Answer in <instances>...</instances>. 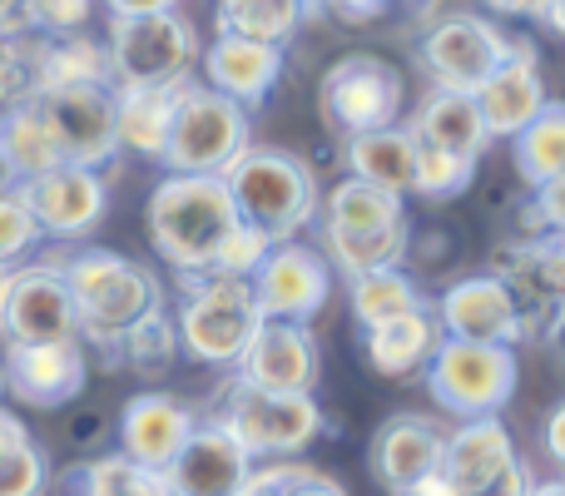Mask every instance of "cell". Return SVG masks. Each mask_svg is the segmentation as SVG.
<instances>
[{
  "mask_svg": "<svg viewBox=\"0 0 565 496\" xmlns=\"http://www.w3.org/2000/svg\"><path fill=\"white\" fill-rule=\"evenodd\" d=\"M507 55L511 35L477 10L437 15L417 40V65L427 70L431 89H457V95H477Z\"/></svg>",
  "mask_w": 565,
  "mask_h": 496,
  "instance_id": "cell-11",
  "label": "cell"
},
{
  "mask_svg": "<svg viewBox=\"0 0 565 496\" xmlns=\"http://www.w3.org/2000/svg\"><path fill=\"white\" fill-rule=\"evenodd\" d=\"M109 20H129V15H159V10H179V0H105Z\"/></svg>",
  "mask_w": 565,
  "mask_h": 496,
  "instance_id": "cell-48",
  "label": "cell"
},
{
  "mask_svg": "<svg viewBox=\"0 0 565 496\" xmlns=\"http://www.w3.org/2000/svg\"><path fill=\"white\" fill-rule=\"evenodd\" d=\"M264 253H268V239L258 234V229L238 224L234 234L224 239V249H218L214 273H228V278H248V273L258 268V258H264Z\"/></svg>",
  "mask_w": 565,
  "mask_h": 496,
  "instance_id": "cell-42",
  "label": "cell"
},
{
  "mask_svg": "<svg viewBox=\"0 0 565 496\" xmlns=\"http://www.w3.org/2000/svg\"><path fill=\"white\" fill-rule=\"evenodd\" d=\"M0 408H6V378H0Z\"/></svg>",
  "mask_w": 565,
  "mask_h": 496,
  "instance_id": "cell-52",
  "label": "cell"
},
{
  "mask_svg": "<svg viewBox=\"0 0 565 496\" xmlns=\"http://www.w3.org/2000/svg\"><path fill=\"white\" fill-rule=\"evenodd\" d=\"M184 85H149V89H115V145L139 159H164L169 125Z\"/></svg>",
  "mask_w": 565,
  "mask_h": 496,
  "instance_id": "cell-27",
  "label": "cell"
},
{
  "mask_svg": "<svg viewBox=\"0 0 565 496\" xmlns=\"http://www.w3.org/2000/svg\"><path fill=\"white\" fill-rule=\"evenodd\" d=\"M60 155L55 145H50L45 125H40L35 105H10L0 109V175H6V184H25V179L45 175V169H55Z\"/></svg>",
  "mask_w": 565,
  "mask_h": 496,
  "instance_id": "cell-33",
  "label": "cell"
},
{
  "mask_svg": "<svg viewBox=\"0 0 565 496\" xmlns=\"http://www.w3.org/2000/svg\"><path fill=\"white\" fill-rule=\"evenodd\" d=\"M565 0H487V10H497V15H521V20H541V25L551 30V35H561L565 30V15H561Z\"/></svg>",
  "mask_w": 565,
  "mask_h": 496,
  "instance_id": "cell-44",
  "label": "cell"
},
{
  "mask_svg": "<svg viewBox=\"0 0 565 496\" xmlns=\"http://www.w3.org/2000/svg\"><path fill=\"white\" fill-rule=\"evenodd\" d=\"M145 224L159 258L179 278H194V273H214L218 249L238 229V214L228 204L224 179L164 175V184H154V194H149Z\"/></svg>",
  "mask_w": 565,
  "mask_h": 496,
  "instance_id": "cell-2",
  "label": "cell"
},
{
  "mask_svg": "<svg viewBox=\"0 0 565 496\" xmlns=\"http://www.w3.org/2000/svg\"><path fill=\"white\" fill-rule=\"evenodd\" d=\"M437 477L447 496H526L536 482L501 418H471L447 432Z\"/></svg>",
  "mask_w": 565,
  "mask_h": 496,
  "instance_id": "cell-10",
  "label": "cell"
},
{
  "mask_svg": "<svg viewBox=\"0 0 565 496\" xmlns=\"http://www.w3.org/2000/svg\"><path fill=\"white\" fill-rule=\"evenodd\" d=\"M441 447H447V428L427 412H397L377 428L372 437V472L392 496H412L422 482L437 477Z\"/></svg>",
  "mask_w": 565,
  "mask_h": 496,
  "instance_id": "cell-21",
  "label": "cell"
},
{
  "mask_svg": "<svg viewBox=\"0 0 565 496\" xmlns=\"http://www.w3.org/2000/svg\"><path fill=\"white\" fill-rule=\"evenodd\" d=\"M248 288H254L264 318L308 323L328 308L332 268L312 244H302V239H282V244H268V253L258 258V268L248 273Z\"/></svg>",
  "mask_w": 565,
  "mask_h": 496,
  "instance_id": "cell-14",
  "label": "cell"
},
{
  "mask_svg": "<svg viewBox=\"0 0 565 496\" xmlns=\"http://www.w3.org/2000/svg\"><path fill=\"white\" fill-rule=\"evenodd\" d=\"M258 462L238 447V437L218 418H199L179 457L164 467L169 496H238Z\"/></svg>",
  "mask_w": 565,
  "mask_h": 496,
  "instance_id": "cell-17",
  "label": "cell"
},
{
  "mask_svg": "<svg viewBox=\"0 0 565 496\" xmlns=\"http://www.w3.org/2000/svg\"><path fill=\"white\" fill-rule=\"evenodd\" d=\"M35 115L45 125L50 145H55L60 165L79 169H105L119 155L115 145V89L109 85H65V89H40Z\"/></svg>",
  "mask_w": 565,
  "mask_h": 496,
  "instance_id": "cell-13",
  "label": "cell"
},
{
  "mask_svg": "<svg viewBox=\"0 0 565 496\" xmlns=\"http://www.w3.org/2000/svg\"><path fill=\"white\" fill-rule=\"evenodd\" d=\"M308 10H318V0H308Z\"/></svg>",
  "mask_w": 565,
  "mask_h": 496,
  "instance_id": "cell-53",
  "label": "cell"
},
{
  "mask_svg": "<svg viewBox=\"0 0 565 496\" xmlns=\"http://www.w3.org/2000/svg\"><path fill=\"white\" fill-rule=\"evenodd\" d=\"M407 135L417 139V145L441 149V155H451V159H467V165H477L491 145L487 125H481V115H477V99L457 95V89H427V99H422L407 119Z\"/></svg>",
  "mask_w": 565,
  "mask_h": 496,
  "instance_id": "cell-24",
  "label": "cell"
},
{
  "mask_svg": "<svg viewBox=\"0 0 565 496\" xmlns=\"http://www.w3.org/2000/svg\"><path fill=\"white\" fill-rule=\"evenodd\" d=\"M119 362L135 368L139 378H159V372H169L179 362V328H174V313H169L164 303L145 308L135 323H129V333L119 338Z\"/></svg>",
  "mask_w": 565,
  "mask_h": 496,
  "instance_id": "cell-36",
  "label": "cell"
},
{
  "mask_svg": "<svg viewBox=\"0 0 565 496\" xmlns=\"http://www.w3.org/2000/svg\"><path fill=\"white\" fill-rule=\"evenodd\" d=\"M412 145H417V139H412ZM471 179H477V165L417 145V159H412V194L417 199H457Z\"/></svg>",
  "mask_w": 565,
  "mask_h": 496,
  "instance_id": "cell-39",
  "label": "cell"
},
{
  "mask_svg": "<svg viewBox=\"0 0 565 496\" xmlns=\"http://www.w3.org/2000/svg\"><path fill=\"white\" fill-rule=\"evenodd\" d=\"M0 278H6V268H0Z\"/></svg>",
  "mask_w": 565,
  "mask_h": 496,
  "instance_id": "cell-54",
  "label": "cell"
},
{
  "mask_svg": "<svg viewBox=\"0 0 565 496\" xmlns=\"http://www.w3.org/2000/svg\"><path fill=\"white\" fill-rule=\"evenodd\" d=\"M244 145H254V139H248V109H238L234 99L209 89L204 80H189V85L179 89L174 125H169V145H164L159 165H164L169 175L218 179Z\"/></svg>",
  "mask_w": 565,
  "mask_h": 496,
  "instance_id": "cell-6",
  "label": "cell"
},
{
  "mask_svg": "<svg viewBox=\"0 0 565 496\" xmlns=\"http://www.w3.org/2000/svg\"><path fill=\"white\" fill-rule=\"evenodd\" d=\"M511 159H516V175L526 179L531 189L551 184V179H565V105L551 99L516 139H511Z\"/></svg>",
  "mask_w": 565,
  "mask_h": 496,
  "instance_id": "cell-34",
  "label": "cell"
},
{
  "mask_svg": "<svg viewBox=\"0 0 565 496\" xmlns=\"http://www.w3.org/2000/svg\"><path fill=\"white\" fill-rule=\"evenodd\" d=\"M0 378L15 402L55 412L85 392L89 358L79 342H10L0 348Z\"/></svg>",
  "mask_w": 565,
  "mask_h": 496,
  "instance_id": "cell-16",
  "label": "cell"
},
{
  "mask_svg": "<svg viewBox=\"0 0 565 496\" xmlns=\"http://www.w3.org/2000/svg\"><path fill=\"white\" fill-rule=\"evenodd\" d=\"M318 338L308 323H278L264 318L254 333V342L238 358V382L264 392H312L318 388Z\"/></svg>",
  "mask_w": 565,
  "mask_h": 496,
  "instance_id": "cell-20",
  "label": "cell"
},
{
  "mask_svg": "<svg viewBox=\"0 0 565 496\" xmlns=\"http://www.w3.org/2000/svg\"><path fill=\"white\" fill-rule=\"evenodd\" d=\"M95 0H20V30L35 35H70V30H89Z\"/></svg>",
  "mask_w": 565,
  "mask_h": 496,
  "instance_id": "cell-40",
  "label": "cell"
},
{
  "mask_svg": "<svg viewBox=\"0 0 565 496\" xmlns=\"http://www.w3.org/2000/svg\"><path fill=\"white\" fill-rule=\"evenodd\" d=\"M477 115L487 125V139H516L541 109L551 105L546 75H541V55L531 40H511V55L487 75L477 89Z\"/></svg>",
  "mask_w": 565,
  "mask_h": 496,
  "instance_id": "cell-19",
  "label": "cell"
},
{
  "mask_svg": "<svg viewBox=\"0 0 565 496\" xmlns=\"http://www.w3.org/2000/svg\"><path fill=\"white\" fill-rule=\"evenodd\" d=\"M348 303L362 333L382 328V323L402 318L412 308H427L407 268H377V273H362V278H348Z\"/></svg>",
  "mask_w": 565,
  "mask_h": 496,
  "instance_id": "cell-35",
  "label": "cell"
},
{
  "mask_svg": "<svg viewBox=\"0 0 565 496\" xmlns=\"http://www.w3.org/2000/svg\"><path fill=\"white\" fill-rule=\"evenodd\" d=\"M199 70H204L209 89L234 99L238 109H258L282 80V50L258 45V40H238V35H214L209 50L199 55Z\"/></svg>",
  "mask_w": 565,
  "mask_h": 496,
  "instance_id": "cell-23",
  "label": "cell"
},
{
  "mask_svg": "<svg viewBox=\"0 0 565 496\" xmlns=\"http://www.w3.org/2000/svg\"><path fill=\"white\" fill-rule=\"evenodd\" d=\"M55 496H169L164 472H149L129 462L125 452H109L95 462H75L55 477Z\"/></svg>",
  "mask_w": 565,
  "mask_h": 496,
  "instance_id": "cell-30",
  "label": "cell"
},
{
  "mask_svg": "<svg viewBox=\"0 0 565 496\" xmlns=\"http://www.w3.org/2000/svg\"><path fill=\"white\" fill-rule=\"evenodd\" d=\"M218 179L228 189V204H234L238 224L258 229L268 244L298 239L318 219V204H322L318 175L298 155H288V149L244 145Z\"/></svg>",
  "mask_w": 565,
  "mask_h": 496,
  "instance_id": "cell-3",
  "label": "cell"
},
{
  "mask_svg": "<svg viewBox=\"0 0 565 496\" xmlns=\"http://www.w3.org/2000/svg\"><path fill=\"white\" fill-rule=\"evenodd\" d=\"M288 467H292V462H264V467H254V477H248V487L238 496H274L278 482L288 477Z\"/></svg>",
  "mask_w": 565,
  "mask_h": 496,
  "instance_id": "cell-47",
  "label": "cell"
},
{
  "mask_svg": "<svg viewBox=\"0 0 565 496\" xmlns=\"http://www.w3.org/2000/svg\"><path fill=\"white\" fill-rule=\"evenodd\" d=\"M179 352H189L204 368H238L244 348L254 342L258 323V298L248 288V278H228V273H194L179 278Z\"/></svg>",
  "mask_w": 565,
  "mask_h": 496,
  "instance_id": "cell-4",
  "label": "cell"
},
{
  "mask_svg": "<svg viewBox=\"0 0 565 496\" xmlns=\"http://www.w3.org/2000/svg\"><path fill=\"white\" fill-rule=\"evenodd\" d=\"M402 105H407V75H402L387 55L352 50V55L332 60V65L322 70L318 115H322V125L338 129L342 139L397 125Z\"/></svg>",
  "mask_w": 565,
  "mask_h": 496,
  "instance_id": "cell-8",
  "label": "cell"
},
{
  "mask_svg": "<svg viewBox=\"0 0 565 496\" xmlns=\"http://www.w3.org/2000/svg\"><path fill=\"white\" fill-rule=\"evenodd\" d=\"M437 342H441V328L431 318V308H412L402 318L382 323V328L362 333V358L382 378H412V372H422L431 362Z\"/></svg>",
  "mask_w": 565,
  "mask_h": 496,
  "instance_id": "cell-25",
  "label": "cell"
},
{
  "mask_svg": "<svg viewBox=\"0 0 565 496\" xmlns=\"http://www.w3.org/2000/svg\"><path fill=\"white\" fill-rule=\"evenodd\" d=\"M10 194L25 204V214L35 219L40 239H79L99 224L105 214V175L79 165H55L45 175L25 179V184H6Z\"/></svg>",
  "mask_w": 565,
  "mask_h": 496,
  "instance_id": "cell-15",
  "label": "cell"
},
{
  "mask_svg": "<svg viewBox=\"0 0 565 496\" xmlns=\"http://www.w3.org/2000/svg\"><path fill=\"white\" fill-rule=\"evenodd\" d=\"M10 342H79L75 303L55 258H25L0 278V348Z\"/></svg>",
  "mask_w": 565,
  "mask_h": 496,
  "instance_id": "cell-12",
  "label": "cell"
},
{
  "mask_svg": "<svg viewBox=\"0 0 565 496\" xmlns=\"http://www.w3.org/2000/svg\"><path fill=\"white\" fill-rule=\"evenodd\" d=\"M35 244H40L35 219L25 214V204H20L10 189H0V268L25 263L30 253H35Z\"/></svg>",
  "mask_w": 565,
  "mask_h": 496,
  "instance_id": "cell-41",
  "label": "cell"
},
{
  "mask_svg": "<svg viewBox=\"0 0 565 496\" xmlns=\"http://www.w3.org/2000/svg\"><path fill=\"white\" fill-rule=\"evenodd\" d=\"M45 487H50L45 452L35 447L25 422L0 408V496H45Z\"/></svg>",
  "mask_w": 565,
  "mask_h": 496,
  "instance_id": "cell-37",
  "label": "cell"
},
{
  "mask_svg": "<svg viewBox=\"0 0 565 496\" xmlns=\"http://www.w3.org/2000/svg\"><path fill=\"white\" fill-rule=\"evenodd\" d=\"M214 418L254 462H292L322 432V408L312 402V392H264L238 378L224 388Z\"/></svg>",
  "mask_w": 565,
  "mask_h": 496,
  "instance_id": "cell-7",
  "label": "cell"
},
{
  "mask_svg": "<svg viewBox=\"0 0 565 496\" xmlns=\"http://www.w3.org/2000/svg\"><path fill=\"white\" fill-rule=\"evenodd\" d=\"M412 159H417V145H412L407 125H387V129H367V135L342 139L348 175L372 189H387L397 199L412 194Z\"/></svg>",
  "mask_w": 565,
  "mask_h": 496,
  "instance_id": "cell-26",
  "label": "cell"
},
{
  "mask_svg": "<svg viewBox=\"0 0 565 496\" xmlns=\"http://www.w3.org/2000/svg\"><path fill=\"white\" fill-rule=\"evenodd\" d=\"M526 496H565V482L561 477H546V482H531Z\"/></svg>",
  "mask_w": 565,
  "mask_h": 496,
  "instance_id": "cell-51",
  "label": "cell"
},
{
  "mask_svg": "<svg viewBox=\"0 0 565 496\" xmlns=\"http://www.w3.org/2000/svg\"><path fill=\"white\" fill-rule=\"evenodd\" d=\"M407 249H412V224L392 229H367V234H332L322 229V258H328L332 273L342 278H362V273H377V268H402L407 263Z\"/></svg>",
  "mask_w": 565,
  "mask_h": 496,
  "instance_id": "cell-29",
  "label": "cell"
},
{
  "mask_svg": "<svg viewBox=\"0 0 565 496\" xmlns=\"http://www.w3.org/2000/svg\"><path fill=\"white\" fill-rule=\"evenodd\" d=\"M441 338L457 342H491V348H516L521 342V308L511 288L491 273H471L457 278L431 308Z\"/></svg>",
  "mask_w": 565,
  "mask_h": 496,
  "instance_id": "cell-18",
  "label": "cell"
},
{
  "mask_svg": "<svg viewBox=\"0 0 565 496\" xmlns=\"http://www.w3.org/2000/svg\"><path fill=\"white\" fill-rule=\"evenodd\" d=\"M0 30H20V0H0Z\"/></svg>",
  "mask_w": 565,
  "mask_h": 496,
  "instance_id": "cell-50",
  "label": "cell"
},
{
  "mask_svg": "<svg viewBox=\"0 0 565 496\" xmlns=\"http://www.w3.org/2000/svg\"><path fill=\"white\" fill-rule=\"evenodd\" d=\"M392 6H397V0H318V10L338 15L342 25H372V20H382Z\"/></svg>",
  "mask_w": 565,
  "mask_h": 496,
  "instance_id": "cell-45",
  "label": "cell"
},
{
  "mask_svg": "<svg viewBox=\"0 0 565 496\" xmlns=\"http://www.w3.org/2000/svg\"><path fill=\"white\" fill-rule=\"evenodd\" d=\"M322 229L332 234H367V229H392L407 219V199L387 194V189H372L362 179H342V184L328 189V199L318 204Z\"/></svg>",
  "mask_w": 565,
  "mask_h": 496,
  "instance_id": "cell-28",
  "label": "cell"
},
{
  "mask_svg": "<svg viewBox=\"0 0 565 496\" xmlns=\"http://www.w3.org/2000/svg\"><path fill=\"white\" fill-rule=\"evenodd\" d=\"M40 95V35L35 30H0V109Z\"/></svg>",
  "mask_w": 565,
  "mask_h": 496,
  "instance_id": "cell-38",
  "label": "cell"
},
{
  "mask_svg": "<svg viewBox=\"0 0 565 496\" xmlns=\"http://www.w3.org/2000/svg\"><path fill=\"white\" fill-rule=\"evenodd\" d=\"M109 89H149V85H189L199 70V30L179 10L159 15L109 20Z\"/></svg>",
  "mask_w": 565,
  "mask_h": 496,
  "instance_id": "cell-5",
  "label": "cell"
},
{
  "mask_svg": "<svg viewBox=\"0 0 565 496\" xmlns=\"http://www.w3.org/2000/svg\"><path fill=\"white\" fill-rule=\"evenodd\" d=\"M546 452L551 462H565V408H556L546 422Z\"/></svg>",
  "mask_w": 565,
  "mask_h": 496,
  "instance_id": "cell-49",
  "label": "cell"
},
{
  "mask_svg": "<svg viewBox=\"0 0 565 496\" xmlns=\"http://www.w3.org/2000/svg\"><path fill=\"white\" fill-rule=\"evenodd\" d=\"M60 278L70 288V303H75V328H79V348L105 352V362L115 368L119 362V338L129 333V323L145 308L164 303V288L159 278L145 268V263L125 258L115 249H70L60 253Z\"/></svg>",
  "mask_w": 565,
  "mask_h": 496,
  "instance_id": "cell-1",
  "label": "cell"
},
{
  "mask_svg": "<svg viewBox=\"0 0 565 496\" xmlns=\"http://www.w3.org/2000/svg\"><path fill=\"white\" fill-rule=\"evenodd\" d=\"M308 15H312L308 0H218L214 35H238V40H258V45L282 50Z\"/></svg>",
  "mask_w": 565,
  "mask_h": 496,
  "instance_id": "cell-31",
  "label": "cell"
},
{
  "mask_svg": "<svg viewBox=\"0 0 565 496\" xmlns=\"http://www.w3.org/2000/svg\"><path fill=\"white\" fill-rule=\"evenodd\" d=\"M274 496H348V487H342V482H332L328 472L308 467V462H292L288 477L278 482Z\"/></svg>",
  "mask_w": 565,
  "mask_h": 496,
  "instance_id": "cell-43",
  "label": "cell"
},
{
  "mask_svg": "<svg viewBox=\"0 0 565 496\" xmlns=\"http://www.w3.org/2000/svg\"><path fill=\"white\" fill-rule=\"evenodd\" d=\"M65 85H109L105 40H95L89 30L40 35V89H65Z\"/></svg>",
  "mask_w": 565,
  "mask_h": 496,
  "instance_id": "cell-32",
  "label": "cell"
},
{
  "mask_svg": "<svg viewBox=\"0 0 565 496\" xmlns=\"http://www.w3.org/2000/svg\"><path fill=\"white\" fill-rule=\"evenodd\" d=\"M521 382L516 348H491V342H457L441 338L427 362V388L441 412L471 422V418H501Z\"/></svg>",
  "mask_w": 565,
  "mask_h": 496,
  "instance_id": "cell-9",
  "label": "cell"
},
{
  "mask_svg": "<svg viewBox=\"0 0 565 496\" xmlns=\"http://www.w3.org/2000/svg\"><path fill=\"white\" fill-rule=\"evenodd\" d=\"M199 412L189 402L169 398V392H139L119 412V452L149 472H164L189 442Z\"/></svg>",
  "mask_w": 565,
  "mask_h": 496,
  "instance_id": "cell-22",
  "label": "cell"
},
{
  "mask_svg": "<svg viewBox=\"0 0 565 496\" xmlns=\"http://www.w3.org/2000/svg\"><path fill=\"white\" fill-rule=\"evenodd\" d=\"M561 199H565V179H551V184H541L536 199H531V204H536V214L546 219L551 234H561V229H565V204H561Z\"/></svg>",
  "mask_w": 565,
  "mask_h": 496,
  "instance_id": "cell-46",
  "label": "cell"
}]
</instances>
